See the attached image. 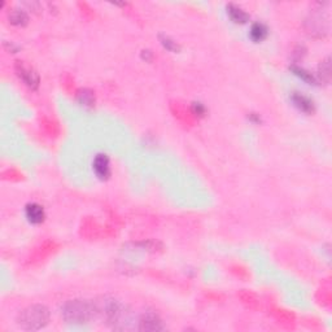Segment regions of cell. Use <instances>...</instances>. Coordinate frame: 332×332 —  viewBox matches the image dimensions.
<instances>
[{
    "label": "cell",
    "mask_w": 332,
    "mask_h": 332,
    "mask_svg": "<svg viewBox=\"0 0 332 332\" xmlns=\"http://www.w3.org/2000/svg\"><path fill=\"white\" fill-rule=\"evenodd\" d=\"M95 314L94 305L86 300H69L61 308V315L69 324H85Z\"/></svg>",
    "instance_id": "cell-1"
},
{
    "label": "cell",
    "mask_w": 332,
    "mask_h": 332,
    "mask_svg": "<svg viewBox=\"0 0 332 332\" xmlns=\"http://www.w3.org/2000/svg\"><path fill=\"white\" fill-rule=\"evenodd\" d=\"M49 315V310L44 305H31L19 314L17 324L26 331H38L48 324Z\"/></svg>",
    "instance_id": "cell-2"
},
{
    "label": "cell",
    "mask_w": 332,
    "mask_h": 332,
    "mask_svg": "<svg viewBox=\"0 0 332 332\" xmlns=\"http://www.w3.org/2000/svg\"><path fill=\"white\" fill-rule=\"evenodd\" d=\"M16 73L20 77V79L28 87H30L31 90H37L39 87V75H38L37 71L34 69L29 66L28 64H25L24 61H17L16 62Z\"/></svg>",
    "instance_id": "cell-3"
},
{
    "label": "cell",
    "mask_w": 332,
    "mask_h": 332,
    "mask_svg": "<svg viewBox=\"0 0 332 332\" xmlns=\"http://www.w3.org/2000/svg\"><path fill=\"white\" fill-rule=\"evenodd\" d=\"M140 331H148V332H153V331H163L165 326H163L162 320L161 318L153 313H147L144 314L140 319H139V327Z\"/></svg>",
    "instance_id": "cell-4"
},
{
    "label": "cell",
    "mask_w": 332,
    "mask_h": 332,
    "mask_svg": "<svg viewBox=\"0 0 332 332\" xmlns=\"http://www.w3.org/2000/svg\"><path fill=\"white\" fill-rule=\"evenodd\" d=\"M306 25H308L309 33L317 37H323L328 33V21L322 15H313L306 21Z\"/></svg>",
    "instance_id": "cell-5"
},
{
    "label": "cell",
    "mask_w": 332,
    "mask_h": 332,
    "mask_svg": "<svg viewBox=\"0 0 332 332\" xmlns=\"http://www.w3.org/2000/svg\"><path fill=\"white\" fill-rule=\"evenodd\" d=\"M94 172H95L96 177L99 179H102V181H107L109 177H111L112 172H111V161L108 158L107 154H98L95 157V160H94L93 163Z\"/></svg>",
    "instance_id": "cell-6"
},
{
    "label": "cell",
    "mask_w": 332,
    "mask_h": 332,
    "mask_svg": "<svg viewBox=\"0 0 332 332\" xmlns=\"http://www.w3.org/2000/svg\"><path fill=\"white\" fill-rule=\"evenodd\" d=\"M25 215L31 225H40L46 219V212L42 205L37 203H30L25 208Z\"/></svg>",
    "instance_id": "cell-7"
},
{
    "label": "cell",
    "mask_w": 332,
    "mask_h": 332,
    "mask_svg": "<svg viewBox=\"0 0 332 332\" xmlns=\"http://www.w3.org/2000/svg\"><path fill=\"white\" fill-rule=\"evenodd\" d=\"M291 100H292L293 105L297 108L298 111H301L302 113L311 114L315 111V104H314L313 100H311L310 98H308V96L302 95V94L293 93L292 95H291Z\"/></svg>",
    "instance_id": "cell-8"
},
{
    "label": "cell",
    "mask_w": 332,
    "mask_h": 332,
    "mask_svg": "<svg viewBox=\"0 0 332 332\" xmlns=\"http://www.w3.org/2000/svg\"><path fill=\"white\" fill-rule=\"evenodd\" d=\"M227 15L231 19V21L235 22V24H246L249 20V15L245 11L241 8V7L236 6V4L230 3L227 6Z\"/></svg>",
    "instance_id": "cell-9"
},
{
    "label": "cell",
    "mask_w": 332,
    "mask_h": 332,
    "mask_svg": "<svg viewBox=\"0 0 332 332\" xmlns=\"http://www.w3.org/2000/svg\"><path fill=\"white\" fill-rule=\"evenodd\" d=\"M249 35H251V39L255 42V43H260L262 40H265L269 35V29L268 26L262 22H256L251 26V31H249Z\"/></svg>",
    "instance_id": "cell-10"
},
{
    "label": "cell",
    "mask_w": 332,
    "mask_h": 332,
    "mask_svg": "<svg viewBox=\"0 0 332 332\" xmlns=\"http://www.w3.org/2000/svg\"><path fill=\"white\" fill-rule=\"evenodd\" d=\"M77 100L82 107L93 108L95 105V94L90 89H80L77 91Z\"/></svg>",
    "instance_id": "cell-11"
},
{
    "label": "cell",
    "mask_w": 332,
    "mask_h": 332,
    "mask_svg": "<svg viewBox=\"0 0 332 332\" xmlns=\"http://www.w3.org/2000/svg\"><path fill=\"white\" fill-rule=\"evenodd\" d=\"M8 19H10L11 24L15 25V26H25L29 21L28 15L22 10L11 11L10 15H8Z\"/></svg>",
    "instance_id": "cell-12"
},
{
    "label": "cell",
    "mask_w": 332,
    "mask_h": 332,
    "mask_svg": "<svg viewBox=\"0 0 332 332\" xmlns=\"http://www.w3.org/2000/svg\"><path fill=\"white\" fill-rule=\"evenodd\" d=\"M291 70H292V73L295 74V75H297L298 78H301L304 82L309 83V85H315V83H317V79H315V77H314L313 74L309 73L308 70H305L304 68H300V66L292 65V66H291Z\"/></svg>",
    "instance_id": "cell-13"
},
{
    "label": "cell",
    "mask_w": 332,
    "mask_h": 332,
    "mask_svg": "<svg viewBox=\"0 0 332 332\" xmlns=\"http://www.w3.org/2000/svg\"><path fill=\"white\" fill-rule=\"evenodd\" d=\"M318 73H319V77L323 82H329V79H331V60H329V57H327L326 60H323L320 62Z\"/></svg>",
    "instance_id": "cell-14"
},
{
    "label": "cell",
    "mask_w": 332,
    "mask_h": 332,
    "mask_svg": "<svg viewBox=\"0 0 332 332\" xmlns=\"http://www.w3.org/2000/svg\"><path fill=\"white\" fill-rule=\"evenodd\" d=\"M160 43L162 44L163 48L170 51V52H179V49H181V47L178 46L176 40H173L168 35H160Z\"/></svg>",
    "instance_id": "cell-15"
},
{
    "label": "cell",
    "mask_w": 332,
    "mask_h": 332,
    "mask_svg": "<svg viewBox=\"0 0 332 332\" xmlns=\"http://www.w3.org/2000/svg\"><path fill=\"white\" fill-rule=\"evenodd\" d=\"M191 109H192V113H194L195 116H197V117H204L206 114V108L203 103H199V102L192 103Z\"/></svg>",
    "instance_id": "cell-16"
},
{
    "label": "cell",
    "mask_w": 332,
    "mask_h": 332,
    "mask_svg": "<svg viewBox=\"0 0 332 332\" xmlns=\"http://www.w3.org/2000/svg\"><path fill=\"white\" fill-rule=\"evenodd\" d=\"M249 120L252 121L253 123H256V125H259V123L261 122V117H260L259 114H256V113L249 114Z\"/></svg>",
    "instance_id": "cell-17"
},
{
    "label": "cell",
    "mask_w": 332,
    "mask_h": 332,
    "mask_svg": "<svg viewBox=\"0 0 332 332\" xmlns=\"http://www.w3.org/2000/svg\"><path fill=\"white\" fill-rule=\"evenodd\" d=\"M142 59L145 60V61H151L152 53L149 52V51H143V52H142Z\"/></svg>",
    "instance_id": "cell-18"
}]
</instances>
